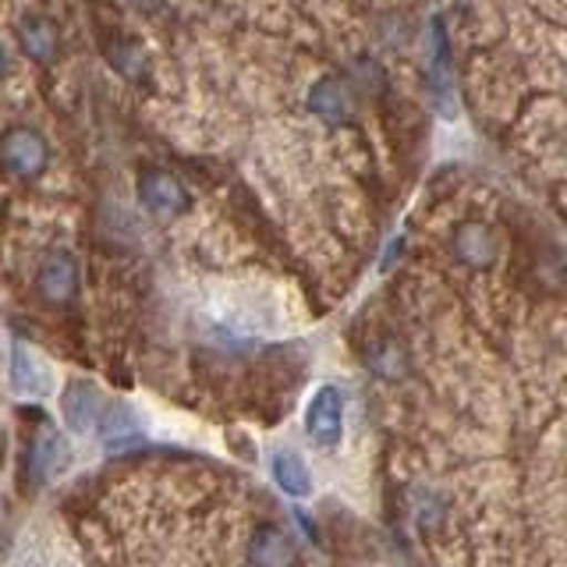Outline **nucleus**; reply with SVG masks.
<instances>
[{
    "mask_svg": "<svg viewBox=\"0 0 567 567\" xmlns=\"http://www.w3.org/2000/svg\"><path fill=\"white\" fill-rule=\"evenodd\" d=\"M0 167L14 177H40L47 167H50V146L47 138L35 132V128H25V124H18V128H8L0 135Z\"/></svg>",
    "mask_w": 567,
    "mask_h": 567,
    "instance_id": "obj_1",
    "label": "nucleus"
},
{
    "mask_svg": "<svg viewBox=\"0 0 567 567\" xmlns=\"http://www.w3.org/2000/svg\"><path fill=\"white\" fill-rule=\"evenodd\" d=\"M306 433L316 447H337L344 436V394L337 386H319L306 408Z\"/></svg>",
    "mask_w": 567,
    "mask_h": 567,
    "instance_id": "obj_2",
    "label": "nucleus"
},
{
    "mask_svg": "<svg viewBox=\"0 0 567 567\" xmlns=\"http://www.w3.org/2000/svg\"><path fill=\"white\" fill-rule=\"evenodd\" d=\"M138 203L146 206L153 217H177L188 209V188L167 171H146L138 177Z\"/></svg>",
    "mask_w": 567,
    "mask_h": 567,
    "instance_id": "obj_3",
    "label": "nucleus"
},
{
    "mask_svg": "<svg viewBox=\"0 0 567 567\" xmlns=\"http://www.w3.org/2000/svg\"><path fill=\"white\" fill-rule=\"evenodd\" d=\"M106 412V398L93 383H68L64 394H61V415L68 422V430L75 433H96L100 430V419Z\"/></svg>",
    "mask_w": 567,
    "mask_h": 567,
    "instance_id": "obj_4",
    "label": "nucleus"
},
{
    "mask_svg": "<svg viewBox=\"0 0 567 567\" xmlns=\"http://www.w3.org/2000/svg\"><path fill=\"white\" fill-rule=\"evenodd\" d=\"M35 288L53 306H68L79 291V266L71 259V252H64V248L47 252L40 262V274H35Z\"/></svg>",
    "mask_w": 567,
    "mask_h": 567,
    "instance_id": "obj_5",
    "label": "nucleus"
},
{
    "mask_svg": "<svg viewBox=\"0 0 567 567\" xmlns=\"http://www.w3.org/2000/svg\"><path fill=\"white\" fill-rule=\"evenodd\" d=\"M430 89L443 114H451V93H454V61H451V40L443 29V18L433 22L430 32Z\"/></svg>",
    "mask_w": 567,
    "mask_h": 567,
    "instance_id": "obj_6",
    "label": "nucleus"
},
{
    "mask_svg": "<svg viewBox=\"0 0 567 567\" xmlns=\"http://www.w3.org/2000/svg\"><path fill=\"white\" fill-rule=\"evenodd\" d=\"M18 43L35 64H53L61 58V29L47 14H25L18 22Z\"/></svg>",
    "mask_w": 567,
    "mask_h": 567,
    "instance_id": "obj_7",
    "label": "nucleus"
},
{
    "mask_svg": "<svg viewBox=\"0 0 567 567\" xmlns=\"http://www.w3.org/2000/svg\"><path fill=\"white\" fill-rule=\"evenodd\" d=\"M11 386L18 398H43L50 394V369L40 362V354L25 344L11 348Z\"/></svg>",
    "mask_w": 567,
    "mask_h": 567,
    "instance_id": "obj_8",
    "label": "nucleus"
},
{
    "mask_svg": "<svg viewBox=\"0 0 567 567\" xmlns=\"http://www.w3.org/2000/svg\"><path fill=\"white\" fill-rule=\"evenodd\" d=\"M248 560H252L256 567H295L298 549L284 528L262 525V528H256L252 546H248Z\"/></svg>",
    "mask_w": 567,
    "mask_h": 567,
    "instance_id": "obj_9",
    "label": "nucleus"
},
{
    "mask_svg": "<svg viewBox=\"0 0 567 567\" xmlns=\"http://www.w3.org/2000/svg\"><path fill=\"white\" fill-rule=\"evenodd\" d=\"M309 111L327 124H344L351 117V96L337 79H319L309 93Z\"/></svg>",
    "mask_w": 567,
    "mask_h": 567,
    "instance_id": "obj_10",
    "label": "nucleus"
},
{
    "mask_svg": "<svg viewBox=\"0 0 567 567\" xmlns=\"http://www.w3.org/2000/svg\"><path fill=\"white\" fill-rule=\"evenodd\" d=\"M270 472H274V483L288 493V496H309L312 493V475L306 468L295 451H277L270 461Z\"/></svg>",
    "mask_w": 567,
    "mask_h": 567,
    "instance_id": "obj_11",
    "label": "nucleus"
},
{
    "mask_svg": "<svg viewBox=\"0 0 567 567\" xmlns=\"http://www.w3.org/2000/svg\"><path fill=\"white\" fill-rule=\"evenodd\" d=\"M454 252H457L461 262H468V266H489L493 262V252H496L489 227H483V224H465L454 235Z\"/></svg>",
    "mask_w": 567,
    "mask_h": 567,
    "instance_id": "obj_12",
    "label": "nucleus"
},
{
    "mask_svg": "<svg viewBox=\"0 0 567 567\" xmlns=\"http://www.w3.org/2000/svg\"><path fill=\"white\" fill-rule=\"evenodd\" d=\"M106 61H111V68L124 79H132V82L146 79V50H142L135 40H114L106 47Z\"/></svg>",
    "mask_w": 567,
    "mask_h": 567,
    "instance_id": "obj_13",
    "label": "nucleus"
},
{
    "mask_svg": "<svg viewBox=\"0 0 567 567\" xmlns=\"http://www.w3.org/2000/svg\"><path fill=\"white\" fill-rule=\"evenodd\" d=\"M100 436L111 440V447H117L121 440H132L138 436V419L128 404H121V401H106V412L100 419Z\"/></svg>",
    "mask_w": 567,
    "mask_h": 567,
    "instance_id": "obj_14",
    "label": "nucleus"
},
{
    "mask_svg": "<svg viewBox=\"0 0 567 567\" xmlns=\"http://www.w3.org/2000/svg\"><path fill=\"white\" fill-rule=\"evenodd\" d=\"M64 457H68L64 440H61L58 433H50V430H47L40 440L32 443V475L43 483V478H50L53 472H61Z\"/></svg>",
    "mask_w": 567,
    "mask_h": 567,
    "instance_id": "obj_15",
    "label": "nucleus"
},
{
    "mask_svg": "<svg viewBox=\"0 0 567 567\" xmlns=\"http://www.w3.org/2000/svg\"><path fill=\"white\" fill-rule=\"evenodd\" d=\"M132 4H135L138 11H156L159 4H164V0H132Z\"/></svg>",
    "mask_w": 567,
    "mask_h": 567,
    "instance_id": "obj_16",
    "label": "nucleus"
},
{
    "mask_svg": "<svg viewBox=\"0 0 567 567\" xmlns=\"http://www.w3.org/2000/svg\"><path fill=\"white\" fill-rule=\"evenodd\" d=\"M8 75V50H4V43H0V79Z\"/></svg>",
    "mask_w": 567,
    "mask_h": 567,
    "instance_id": "obj_17",
    "label": "nucleus"
}]
</instances>
